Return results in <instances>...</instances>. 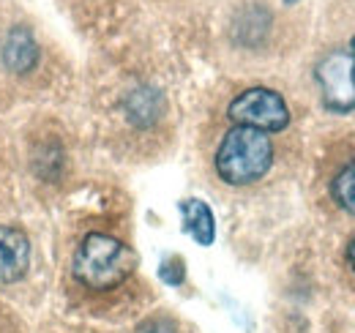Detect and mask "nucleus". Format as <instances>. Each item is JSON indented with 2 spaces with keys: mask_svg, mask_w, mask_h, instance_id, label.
<instances>
[{
  "mask_svg": "<svg viewBox=\"0 0 355 333\" xmlns=\"http://www.w3.org/2000/svg\"><path fill=\"white\" fill-rule=\"evenodd\" d=\"M101 121L112 151L126 159H153L173 142V99L145 71H123L104 87Z\"/></svg>",
  "mask_w": 355,
  "mask_h": 333,
  "instance_id": "nucleus-2",
  "label": "nucleus"
},
{
  "mask_svg": "<svg viewBox=\"0 0 355 333\" xmlns=\"http://www.w3.org/2000/svg\"><path fill=\"white\" fill-rule=\"evenodd\" d=\"M284 3H287V6H293V3H298V0H284Z\"/></svg>",
  "mask_w": 355,
  "mask_h": 333,
  "instance_id": "nucleus-15",
  "label": "nucleus"
},
{
  "mask_svg": "<svg viewBox=\"0 0 355 333\" xmlns=\"http://www.w3.org/2000/svg\"><path fill=\"white\" fill-rule=\"evenodd\" d=\"M123 333H202L194 323H189L186 317H180L178 311L167 309V306H153L148 309L142 317H137Z\"/></svg>",
  "mask_w": 355,
  "mask_h": 333,
  "instance_id": "nucleus-10",
  "label": "nucleus"
},
{
  "mask_svg": "<svg viewBox=\"0 0 355 333\" xmlns=\"http://www.w3.org/2000/svg\"><path fill=\"white\" fill-rule=\"evenodd\" d=\"M33 273H36V249L31 232L17 221L0 224V298L19 306H33Z\"/></svg>",
  "mask_w": 355,
  "mask_h": 333,
  "instance_id": "nucleus-6",
  "label": "nucleus"
},
{
  "mask_svg": "<svg viewBox=\"0 0 355 333\" xmlns=\"http://www.w3.org/2000/svg\"><path fill=\"white\" fill-rule=\"evenodd\" d=\"M214 121L224 123L254 126L270 134H290L295 126V107L290 96L266 83H249L241 87H232L219 110L214 112Z\"/></svg>",
  "mask_w": 355,
  "mask_h": 333,
  "instance_id": "nucleus-5",
  "label": "nucleus"
},
{
  "mask_svg": "<svg viewBox=\"0 0 355 333\" xmlns=\"http://www.w3.org/2000/svg\"><path fill=\"white\" fill-rule=\"evenodd\" d=\"M60 295L74 320L107 328H126L153 309V292L121 221L96 216L74 227L60 268Z\"/></svg>",
  "mask_w": 355,
  "mask_h": 333,
  "instance_id": "nucleus-1",
  "label": "nucleus"
},
{
  "mask_svg": "<svg viewBox=\"0 0 355 333\" xmlns=\"http://www.w3.org/2000/svg\"><path fill=\"white\" fill-rule=\"evenodd\" d=\"M311 194L325 219L355 224V131H336L322 142L314 159Z\"/></svg>",
  "mask_w": 355,
  "mask_h": 333,
  "instance_id": "nucleus-4",
  "label": "nucleus"
},
{
  "mask_svg": "<svg viewBox=\"0 0 355 333\" xmlns=\"http://www.w3.org/2000/svg\"><path fill=\"white\" fill-rule=\"evenodd\" d=\"M44 66V49L33 28L11 25L0 36V71L11 83H31Z\"/></svg>",
  "mask_w": 355,
  "mask_h": 333,
  "instance_id": "nucleus-7",
  "label": "nucleus"
},
{
  "mask_svg": "<svg viewBox=\"0 0 355 333\" xmlns=\"http://www.w3.org/2000/svg\"><path fill=\"white\" fill-rule=\"evenodd\" d=\"M180 210H183V224H186L189 235H191L200 246H211V244H214V235H216L211 208H208L202 200H183Z\"/></svg>",
  "mask_w": 355,
  "mask_h": 333,
  "instance_id": "nucleus-11",
  "label": "nucleus"
},
{
  "mask_svg": "<svg viewBox=\"0 0 355 333\" xmlns=\"http://www.w3.org/2000/svg\"><path fill=\"white\" fill-rule=\"evenodd\" d=\"M290 159V134H270L254 126L208 121L202 131V162L208 178L224 191H257Z\"/></svg>",
  "mask_w": 355,
  "mask_h": 333,
  "instance_id": "nucleus-3",
  "label": "nucleus"
},
{
  "mask_svg": "<svg viewBox=\"0 0 355 333\" xmlns=\"http://www.w3.org/2000/svg\"><path fill=\"white\" fill-rule=\"evenodd\" d=\"M39 333H123L121 328H107L85 320H46Z\"/></svg>",
  "mask_w": 355,
  "mask_h": 333,
  "instance_id": "nucleus-12",
  "label": "nucleus"
},
{
  "mask_svg": "<svg viewBox=\"0 0 355 333\" xmlns=\"http://www.w3.org/2000/svg\"><path fill=\"white\" fill-rule=\"evenodd\" d=\"M334 290L339 295V300L355 309V224H350L347 235L342 238L339 251H336V262H334Z\"/></svg>",
  "mask_w": 355,
  "mask_h": 333,
  "instance_id": "nucleus-9",
  "label": "nucleus"
},
{
  "mask_svg": "<svg viewBox=\"0 0 355 333\" xmlns=\"http://www.w3.org/2000/svg\"><path fill=\"white\" fill-rule=\"evenodd\" d=\"M334 42H339L342 46H345V52L350 55V60H353V69H355V31L347 36V39H334Z\"/></svg>",
  "mask_w": 355,
  "mask_h": 333,
  "instance_id": "nucleus-14",
  "label": "nucleus"
},
{
  "mask_svg": "<svg viewBox=\"0 0 355 333\" xmlns=\"http://www.w3.org/2000/svg\"><path fill=\"white\" fill-rule=\"evenodd\" d=\"M0 333H33L31 325L25 323L22 311L6 298H0Z\"/></svg>",
  "mask_w": 355,
  "mask_h": 333,
  "instance_id": "nucleus-13",
  "label": "nucleus"
},
{
  "mask_svg": "<svg viewBox=\"0 0 355 333\" xmlns=\"http://www.w3.org/2000/svg\"><path fill=\"white\" fill-rule=\"evenodd\" d=\"M69 166V151L58 131H42L31 142V172L42 183H60Z\"/></svg>",
  "mask_w": 355,
  "mask_h": 333,
  "instance_id": "nucleus-8",
  "label": "nucleus"
}]
</instances>
